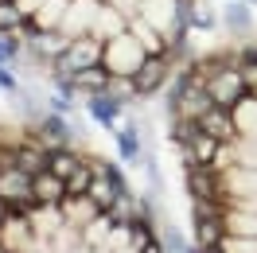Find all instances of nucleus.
Wrapping results in <instances>:
<instances>
[{
    "instance_id": "nucleus-1",
    "label": "nucleus",
    "mask_w": 257,
    "mask_h": 253,
    "mask_svg": "<svg viewBox=\"0 0 257 253\" xmlns=\"http://www.w3.org/2000/svg\"><path fill=\"white\" fill-rule=\"evenodd\" d=\"M145 63H148V51H145V43H141L133 32L121 35V39H113V43H105L101 66L109 70L113 78H137V70H141Z\"/></svg>"
},
{
    "instance_id": "nucleus-2",
    "label": "nucleus",
    "mask_w": 257,
    "mask_h": 253,
    "mask_svg": "<svg viewBox=\"0 0 257 253\" xmlns=\"http://www.w3.org/2000/svg\"><path fill=\"white\" fill-rule=\"evenodd\" d=\"M0 245L8 253H35L39 234H35L28 210H8L4 214V222H0Z\"/></svg>"
},
{
    "instance_id": "nucleus-3",
    "label": "nucleus",
    "mask_w": 257,
    "mask_h": 253,
    "mask_svg": "<svg viewBox=\"0 0 257 253\" xmlns=\"http://www.w3.org/2000/svg\"><path fill=\"white\" fill-rule=\"evenodd\" d=\"M35 175H28L24 168H4L0 172V203L12 210H32L35 206Z\"/></svg>"
},
{
    "instance_id": "nucleus-4",
    "label": "nucleus",
    "mask_w": 257,
    "mask_h": 253,
    "mask_svg": "<svg viewBox=\"0 0 257 253\" xmlns=\"http://www.w3.org/2000/svg\"><path fill=\"white\" fill-rule=\"evenodd\" d=\"M222 144L226 141H214L210 133H203V129L195 125L191 137L179 144V160H183V168H195V164H210V168H214V156H218Z\"/></svg>"
},
{
    "instance_id": "nucleus-5",
    "label": "nucleus",
    "mask_w": 257,
    "mask_h": 253,
    "mask_svg": "<svg viewBox=\"0 0 257 253\" xmlns=\"http://www.w3.org/2000/svg\"><path fill=\"white\" fill-rule=\"evenodd\" d=\"M28 125H32V133L47 144V148H59V144H74L78 141V133L70 129V121H66L63 113H43V117H32Z\"/></svg>"
},
{
    "instance_id": "nucleus-6",
    "label": "nucleus",
    "mask_w": 257,
    "mask_h": 253,
    "mask_svg": "<svg viewBox=\"0 0 257 253\" xmlns=\"http://www.w3.org/2000/svg\"><path fill=\"white\" fill-rule=\"evenodd\" d=\"M128 101H121V97L113 94H94V97H86V113H90V121L101 129H109V133H117L121 129V113H125Z\"/></svg>"
},
{
    "instance_id": "nucleus-7",
    "label": "nucleus",
    "mask_w": 257,
    "mask_h": 253,
    "mask_svg": "<svg viewBox=\"0 0 257 253\" xmlns=\"http://www.w3.org/2000/svg\"><path fill=\"white\" fill-rule=\"evenodd\" d=\"M195 125L203 129V133H210L214 141H238V125H234V117H230L226 105H210Z\"/></svg>"
},
{
    "instance_id": "nucleus-8",
    "label": "nucleus",
    "mask_w": 257,
    "mask_h": 253,
    "mask_svg": "<svg viewBox=\"0 0 257 253\" xmlns=\"http://www.w3.org/2000/svg\"><path fill=\"white\" fill-rule=\"evenodd\" d=\"M70 86H74V94L82 97H94V94H109L113 90V74L105 66H90V70H74L70 74Z\"/></svg>"
},
{
    "instance_id": "nucleus-9",
    "label": "nucleus",
    "mask_w": 257,
    "mask_h": 253,
    "mask_svg": "<svg viewBox=\"0 0 257 253\" xmlns=\"http://www.w3.org/2000/svg\"><path fill=\"white\" fill-rule=\"evenodd\" d=\"M113 141H117V156L125 160V164H141L145 160V137H141V125L137 121H128L113 133Z\"/></svg>"
},
{
    "instance_id": "nucleus-10",
    "label": "nucleus",
    "mask_w": 257,
    "mask_h": 253,
    "mask_svg": "<svg viewBox=\"0 0 257 253\" xmlns=\"http://www.w3.org/2000/svg\"><path fill=\"white\" fill-rule=\"evenodd\" d=\"M230 117L238 125V137H257V94L245 90V94L230 105Z\"/></svg>"
},
{
    "instance_id": "nucleus-11",
    "label": "nucleus",
    "mask_w": 257,
    "mask_h": 253,
    "mask_svg": "<svg viewBox=\"0 0 257 253\" xmlns=\"http://www.w3.org/2000/svg\"><path fill=\"white\" fill-rule=\"evenodd\" d=\"M195 226V241H199V253L203 249H214V245H222L226 237V218H214V214H199L191 218Z\"/></svg>"
},
{
    "instance_id": "nucleus-12",
    "label": "nucleus",
    "mask_w": 257,
    "mask_h": 253,
    "mask_svg": "<svg viewBox=\"0 0 257 253\" xmlns=\"http://www.w3.org/2000/svg\"><path fill=\"white\" fill-rule=\"evenodd\" d=\"M59 206H63L66 222H70V226H78V230H82V226H86L90 218H97V214H101V206H97L90 195H66Z\"/></svg>"
},
{
    "instance_id": "nucleus-13",
    "label": "nucleus",
    "mask_w": 257,
    "mask_h": 253,
    "mask_svg": "<svg viewBox=\"0 0 257 253\" xmlns=\"http://www.w3.org/2000/svg\"><path fill=\"white\" fill-rule=\"evenodd\" d=\"M82 152L74 144H59V148H51V160H47V172H55L59 179H70V175L82 168Z\"/></svg>"
},
{
    "instance_id": "nucleus-14",
    "label": "nucleus",
    "mask_w": 257,
    "mask_h": 253,
    "mask_svg": "<svg viewBox=\"0 0 257 253\" xmlns=\"http://www.w3.org/2000/svg\"><path fill=\"white\" fill-rule=\"evenodd\" d=\"M113 226H117V222H113V214H109V210H101L97 218H90L86 226H82V245H86V249H101V245L109 241Z\"/></svg>"
},
{
    "instance_id": "nucleus-15",
    "label": "nucleus",
    "mask_w": 257,
    "mask_h": 253,
    "mask_svg": "<svg viewBox=\"0 0 257 253\" xmlns=\"http://www.w3.org/2000/svg\"><path fill=\"white\" fill-rule=\"evenodd\" d=\"M32 187H35V203H63L66 199V179H59L55 172H39Z\"/></svg>"
},
{
    "instance_id": "nucleus-16",
    "label": "nucleus",
    "mask_w": 257,
    "mask_h": 253,
    "mask_svg": "<svg viewBox=\"0 0 257 253\" xmlns=\"http://www.w3.org/2000/svg\"><path fill=\"white\" fill-rule=\"evenodd\" d=\"M234 160L245 168H257V137H238L234 141Z\"/></svg>"
},
{
    "instance_id": "nucleus-17",
    "label": "nucleus",
    "mask_w": 257,
    "mask_h": 253,
    "mask_svg": "<svg viewBox=\"0 0 257 253\" xmlns=\"http://www.w3.org/2000/svg\"><path fill=\"white\" fill-rule=\"evenodd\" d=\"M0 90H4V94H20L16 74H12V70H4V66H0Z\"/></svg>"
},
{
    "instance_id": "nucleus-18",
    "label": "nucleus",
    "mask_w": 257,
    "mask_h": 253,
    "mask_svg": "<svg viewBox=\"0 0 257 253\" xmlns=\"http://www.w3.org/2000/svg\"><path fill=\"white\" fill-rule=\"evenodd\" d=\"M141 253H168V245H164V237L156 234L152 241H145V245H141Z\"/></svg>"
}]
</instances>
